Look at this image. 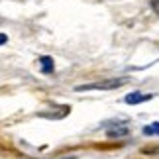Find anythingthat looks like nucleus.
<instances>
[{
  "label": "nucleus",
  "instance_id": "obj_1",
  "mask_svg": "<svg viewBox=\"0 0 159 159\" xmlns=\"http://www.w3.org/2000/svg\"><path fill=\"white\" fill-rule=\"evenodd\" d=\"M128 83V79H104V81H96V83H90V84H81L77 87L75 90L77 93H84V90H114V89H120Z\"/></svg>",
  "mask_w": 159,
  "mask_h": 159
},
{
  "label": "nucleus",
  "instance_id": "obj_2",
  "mask_svg": "<svg viewBox=\"0 0 159 159\" xmlns=\"http://www.w3.org/2000/svg\"><path fill=\"white\" fill-rule=\"evenodd\" d=\"M128 126L126 124H114V126H110L108 130H106V136L110 138V139H116V138H124V136H128Z\"/></svg>",
  "mask_w": 159,
  "mask_h": 159
},
{
  "label": "nucleus",
  "instance_id": "obj_3",
  "mask_svg": "<svg viewBox=\"0 0 159 159\" xmlns=\"http://www.w3.org/2000/svg\"><path fill=\"white\" fill-rule=\"evenodd\" d=\"M153 94H142V93H132L126 96V102L128 104H139V102H145V100H151Z\"/></svg>",
  "mask_w": 159,
  "mask_h": 159
},
{
  "label": "nucleus",
  "instance_id": "obj_4",
  "mask_svg": "<svg viewBox=\"0 0 159 159\" xmlns=\"http://www.w3.org/2000/svg\"><path fill=\"white\" fill-rule=\"evenodd\" d=\"M39 63H41V69H43V73H51L53 71V59L51 57H39Z\"/></svg>",
  "mask_w": 159,
  "mask_h": 159
},
{
  "label": "nucleus",
  "instance_id": "obj_5",
  "mask_svg": "<svg viewBox=\"0 0 159 159\" xmlns=\"http://www.w3.org/2000/svg\"><path fill=\"white\" fill-rule=\"evenodd\" d=\"M143 134H145V136H159V122H153V124L145 126Z\"/></svg>",
  "mask_w": 159,
  "mask_h": 159
},
{
  "label": "nucleus",
  "instance_id": "obj_6",
  "mask_svg": "<svg viewBox=\"0 0 159 159\" xmlns=\"http://www.w3.org/2000/svg\"><path fill=\"white\" fill-rule=\"evenodd\" d=\"M151 6H153V10L159 14V0H151Z\"/></svg>",
  "mask_w": 159,
  "mask_h": 159
},
{
  "label": "nucleus",
  "instance_id": "obj_7",
  "mask_svg": "<svg viewBox=\"0 0 159 159\" xmlns=\"http://www.w3.org/2000/svg\"><path fill=\"white\" fill-rule=\"evenodd\" d=\"M6 41H8V38H6V34H0V45H4Z\"/></svg>",
  "mask_w": 159,
  "mask_h": 159
}]
</instances>
